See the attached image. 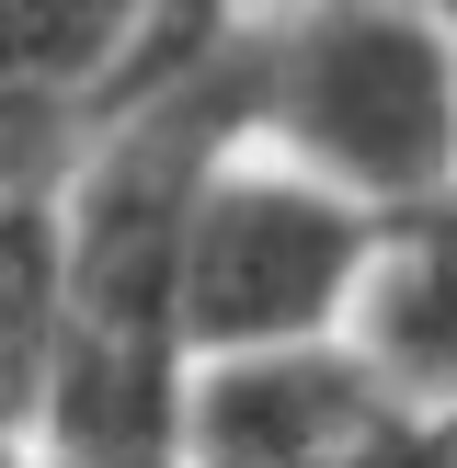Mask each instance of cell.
Masks as SVG:
<instances>
[{"label": "cell", "mask_w": 457, "mask_h": 468, "mask_svg": "<svg viewBox=\"0 0 457 468\" xmlns=\"http://www.w3.org/2000/svg\"><path fill=\"white\" fill-rule=\"evenodd\" d=\"M263 103L366 195H434L457 160L446 35L400 0H309L286 35H263Z\"/></svg>", "instance_id": "cell-1"}, {"label": "cell", "mask_w": 457, "mask_h": 468, "mask_svg": "<svg viewBox=\"0 0 457 468\" xmlns=\"http://www.w3.org/2000/svg\"><path fill=\"white\" fill-rule=\"evenodd\" d=\"M355 263H366V229L332 195H297V183H206L172 320L195 343H286L355 286Z\"/></svg>", "instance_id": "cell-2"}, {"label": "cell", "mask_w": 457, "mask_h": 468, "mask_svg": "<svg viewBox=\"0 0 457 468\" xmlns=\"http://www.w3.org/2000/svg\"><path fill=\"white\" fill-rule=\"evenodd\" d=\"M183 423H195L206 468H355L388 434V411L332 355H251V366H218Z\"/></svg>", "instance_id": "cell-3"}, {"label": "cell", "mask_w": 457, "mask_h": 468, "mask_svg": "<svg viewBox=\"0 0 457 468\" xmlns=\"http://www.w3.org/2000/svg\"><path fill=\"white\" fill-rule=\"evenodd\" d=\"M46 411H58V434L91 468H160V446H172L160 332H103V320H80V332L58 343V366H46Z\"/></svg>", "instance_id": "cell-4"}, {"label": "cell", "mask_w": 457, "mask_h": 468, "mask_svg": "<svg viewBox=\"0 0 457 468\" xmlns=\"http://www.w3.org/2000/svg\"><path fill=\"white\" fill-rule=\"evenodd\" d=\"M58 309H69V251L46 240L35 206L0 195V411L46 400V366H58V343H69Z\"/></svg>", "instance_id": "cell-5"}, {"label": "cell", "mask_w": 457, "mask_h": 468, "mask_svg": "<svg viewBox=\"0 0 457 468\" xmlns=\"http://www.w3.org/2000/svg\"><path fill=\"white\" fill-rule=\"evenodd\" d=\"M377 355L423 388H457V218L400 240V263L377 286Z\"/></svg>", "instance_id": "cell-6"}, {"label": "cell", "mask_w": 457, "mask_h": 468, "mask_svg": "<svg viewBox=\"0 0 457 468\" xmlns=\"http://www.w3.org/2000/svg\"><path fill=\"white\" fill-rule=\"evenodd\" d=\"M149 0H0V69L12 80H91L137 35Z\"/></svg>", "instance_id": "cell-7"}, {"label": "cell", "mask_w": 457, "mask_h": 468, "mask_svg": "<svg viewBox=\"0 0 457 468\" xmlns=\"http://www.w3.org/2000/svg\"><path fill=\"white\" fill-rule=\"evenodd\" d=\"M58 160V103H46V80H12L0 69V183L46 172Z\"/></svg>", "instance_id": "cell-8"}, {"label": "cell", "mask_w": 457, "mask_h": 468, "mask_svg": "<svg viewBox=\"0 0 457 468\" xmlns=\"http://www.w3.org/2000/svg\"><path fill=\"white\" fill-rule=\"evenodd\" d=\"M355 468H457V446H411V434H377Z\"/></svg>", "instance_id": "cell-9"}, {"label": "cell", "mask_w": 457, "mask_h": 468, "mask_svg": "<svg viewBox=\"0 0 457 468\" xmlns=\"http://www.w3.org/2000/svg\"><path fill=\"white\" fill-rule=\"evenodd\" d=\"M434 12H457V0H434Z\"/></svg>", "instance_id": "cell-10"}, {"label": "cell", "mask_w": 457, "mask_h": 468, "mask_svg": "<svg viewBox=\"0 0 457 468\" xmlns=\"http://www.w3.org/2000/svg\"><path fill=\"white\" fill-rule=\"evenodd\" d=\"M0 468H12V457H0Z\"/></svg>", "instance_id": "cell-11"}]
</instances>
